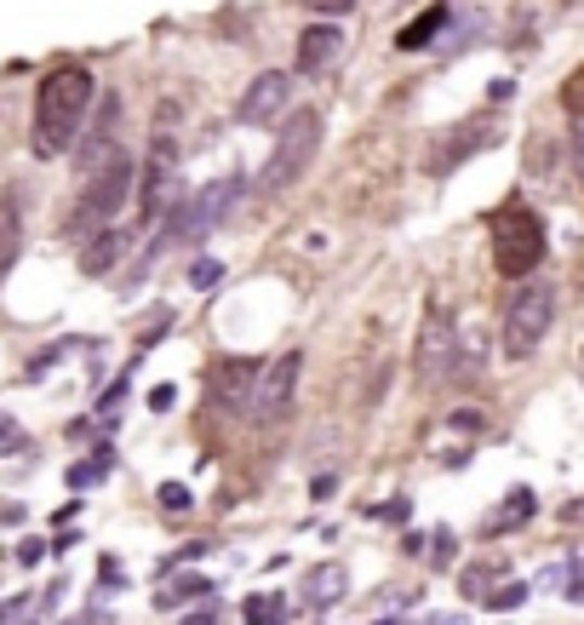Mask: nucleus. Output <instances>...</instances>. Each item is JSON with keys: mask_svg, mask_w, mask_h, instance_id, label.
Listing matches in <instances>:
<instances>
[{"mask_svg": "<svg viewBox=\"0 0 584 625\" xmlns=\"http://www.w3.org/2000/svg\"><path fill=\"white\" fill-rule=\"evenodd\" d=\"M0 454H24V431H17V419L0 413Z\"/></svg>", "mask_w": 584, "mask_h": 625, "instance_id": "obj_22", "label": "nucleus"}, {"mask_svg": "<svg viewBox=\"0 0 584 625\" xmlns=\"http://www.w3.org/2000/svg\"><path fill=\"white\" fill-rule=\"evenodd\" d=\"M453 350H458V328H453V310L441 305V298H430L425 310V328H418V391H436L441 379H453Z\"/></svg>", "mask_w": 584, "mask_h": 625, "instance_id": "obj_7", "label": "nucleus"}, {"mask_svg": "<svg viewBox=\"0 0 584 625\" xmlns=\"http://www.w3.org/2000/svg\"><path fill=\"white\" fill-rule=\"evenodd\" d=\"M235 195H241V178H218V184H207L195 201H184V207L172 213V225H167V235L155 241V247H172V241H190V235H207L218 218H224L230 207H235Z\"/></svg>", "mask_w": 584, "mask_h": 625, "instance_id": "obj_9", "label": "nucleus"}, {"mask_svg": "<svg viewBox=\"0 0 584 625\" xmlns=\"http://www.w3.org/2000/svg\"><path fill=\"white\" fill-rule=\"evenodd\" d=\"M40 557H47V546H40V539H24V546H17V562H29V569H35Z\"/></svg>", "mask_w": 584, "mask_h": 625, "instance_id": "obj_28", "label": "nucleus"}, {"mask_svg": "<svg viewBox=\"0 0 584 625\" xmlns=\"http://www.w3.org/2000/svg\"><path fill=\"white\" fill-rule=\"evenodd\" d=\"M315 150H321V110H293L287 120H281V132H275V150L264 161V173H258V190L287 195L298 178L310 173Z\"/></svg>", "mask_w": 584, "mask_h": 625, "instance_id": "obj_3", "label": "nucleus"}, {"mask_svg": "<svg viewBox=\"0 0 584 625\" xmlns=\"http://www.w3.org/2000/svg\"><path fill=\"white\" fill-rule=\"evenodd\" d=\"M160 506H167V511H184V506H190V488H172V482H167V488H160Z\"/></svg>", "mask_w": 584, "mask_h": 625, "instance_id": "obj_25", "label": "nucleus"}, {"mask_svg": "<svg viewBox=\"0 0 584 625\" xmlns=\"http://www.w3.org/2000/svg\"><path fill=\"white\" fill-rule=\"evenodd\" d=\"M447 17H453L447 7H430V12H425V17H418V24H413L407 35H401V47H425V40H430V35H436L441 24H447Z\"/></svg>", "mask_w": 584, "mask_h": 625, "instance_id": "obj_18", "label": "nucleus"}, {"mask_svg": "<svg viewBox=\"0 0 584 625\" xmlns=\"http://www.w3.org/2000/svg\"><path fill=\"white\" fill-rule=\"evenodd\" d=\"M69 625H104V614H80V620H69Z\"/></svg>", "mask_w": 584, "mask_h": 625, "instance_id": "obj_30", "label": "nucleus"}, {"mask_svg": "<svg viewBox=\"0 0 584 625\" xmlns=\"http://www.w3.org/2000/svg\"><path fill=\"white\" fill-rule=\"evenodd\" d=\"M218 276H224V265H212V258H200V265H195V288H212Z\"/></svg>", "mask_w": 584, "mask_h": 625, "instance_id": "obj_26", "label": "nucleus"}, {"mask_svg": "<svg viewBox=\"0 0 584 625\" xmlns=\"http://www.w3.org/2000/svg\"><path fill=\"white\" fill-rule=\"evenodd\" d=\"M550 321H556V288L550 281H521L510 293V310H505V356L528 361L538 345H545Z\"/></svg>", "mask_w": 584, "mask_h": 625, "instance_id": "obj_5", "label": "nucleus"}, {"mask_svg": "<svg viewBox=\"0 0 584 625\" xmlns=\"http://www.w3.org/2000/svg\"><path fill=\"white\" fill-rule=\"evenodd\" d=\"M298 373H304V356L287 350V356H275L264 373H258V385H252V401H247V413L258 419V425H281L293 408V396H298Z\"/></svg>", "mask_w": 584, "mask_h": 625, "instance_id": "obj_8", "label": "nucleus"}, {"mask_svg": "<svg viewBox=\"0 0 584 625\" xmlns=\"http://www.w3.org/2000/svg\"><path fill=\"white\" fill-rule=\"evenodd\" d=\"M338 52H345V35H338L333 24H310L304 35H298V64L304 69H327Z\"/></svg>", "mask_w": 584, "mask_h": 625, "instance_id": "obj_13", "label": "nucleus"}, {"mask_svg": "<svg viewBox=\"0 0 584 625\" xmlns=\"http://www.w3.org/2000/svg\"><path fill=\"white\" fill-rule=\"evenodd\" d=\"M104 465H109V454H98V459H87V465H75V471H69V488H92Z\"/></svg>", "mask_w": 584, "mask_h": 625, "instance_id": "obj_20", "label": "nucleus"}, {"mask_svg": "<svg viewBox=\"0 0 584 625\" xmlns=\"http://www.w3.org/2000/svg\"><path fill=\"white\" fill-rule=\"evenodd\" d=\"M17 247H24V218H17V201H0V281H7Z\"/></svg>", "mask_w": 584, "mask_h": 625, "instance_id": "obj_15", "label": "nucleus"}, {"mask_svg": "<svg viewBox=\"0 0 584 625\" xmlns=\"http://www.w3.org/2000/svg\"><path fill=\"white\" fill-rule=\"evenodd\" d=\"M436 562H441V569L453 562V534H436Z\"/></svg>", "mask_w": 584, "mask_h": 625, "instance_id": "obj_29", "label": "nucleus"}, {"mask_svg": "<svg viewBox=\"0 0 584 625\" xmlns=\"http://www.w3.org/2000/svg\"><path fill=\"white\" fill-rule=\"evenodd\" d=\"M92 115V69L87 64H57L35 87V115H29V150L35 161H57Z\"/></svg>", "mask_w": 584, "mask_h": 625, "instance_id": "obj_1", "label": "nucleus"}, {"mask_svg": "<svg viewBox=\"0 0 584 625\" xmlns=\"http://www.w3.org/2000/svg\"><path fill=\"white\" fill-rule=\"evenodd\" d=\"M258 373H264V361H252V356H230V361H218V373H212V408H224V413H247Z\"/></svg>", "mask_w": 584, "mask_h": 625, "instance_id": "obj_11", "label": "nucleus"}, {"mask_svg": "<svg viewBox=\"0 0 584 625\" xmlns=\"http://www.w3.org/2000/svg\"><path fill=\"white\" fill-rule=\"evenodd\" d=\"M207 591V579H172L167 591H160V602H184V597H200Z\"/></svg>", "mask_w": 584, "mask_h": 625, "instance_id": "obj_21", "label": "nucleus"}, {"mask_svg": "<svg viewBox=\"0 0 584 625\" xmlns=\"http://www.w3.org/2000/svg\"><path fill=\"white\" fill-rule=\"evenodd\" d=\"M115 110H120L115 98H104V104H98V120H92V132L80 138V155H75V167L87 173V178H92L98 167H104L109 155H115Z\"/></svg>", "mask_w": 584, "mask_h": 625, "instance_id": "obj_12", "label": "nucleus"}, {"mask_svg": "<svg viewBox=\"0 0 584 625\" xmlns=\"http://www.w3.org/2000/svg\"><path fill=\"white\" fill-rule=\"evenodd\" d=\"M184 625H212V614H190Z\"/></svg>", "mask_w": 584, "mask_h": 625, "instance_id": "obj_31", "label": "nucleus"}, {"mask_svg": "<svg viewBox=\"0 0 584 625\" xmlns=\"http://www.w3.org/2000/svg\"><path fill=\"white\" fill-rule=\"evenodd\" d=\"M120 258V230H98L87 235V253H80V276H104Z\"/></svg>", "mask_w": 584, "mask_h": 625, "instance_id": "obj_14", "label": "nucleus"}, {"mask_svg": "<svg viewBox=\"0 0 584 625\" xmlns=\"http://www.w3.org/2000/svg\"><path fill=\"white\" fill-rule=\"evenodd\" d=\"M287 98H293V75L287 69H264L247 92H241L235 120L241 127H264V120H275L281 110H287Z\"/></svg>", "mask_w": 584, "mask_h": 625, "instance_id": "obj_10", "label": "nucleus"}, {"mask_svg": "<svg viewBox=\"0 0 584 625\" xmlns=\"http://www.w3.org/2000/svg\"><path fill=\"white\" fill-rule=\"evenodd\" d=\"M447 425H453V431H465V436H476V431H481V413H453Z\"/></svg>", "mask_w": 584, "mask_h": 625, "instance_id": "obj_27", "label": "nucleus"}, {"mask_svg": "<svg viewBox=\"0 0 584 625\" xmlns=\"http://www.w3.org/2000/svg\"><path fill=\"white\" fill-rule=\"evenodd\" d=\"M488 241H493L498 276H528V270H538V258H545V218H538L528 201H510V207L493 213Z\"/></svg>", "mask_w": 584, "mask_h": 625, "instance_id": "obj_4", "label": "nucleus"}, {"mask_svg": "<svg viewBox=\"0 0 584 625\" xmlns=\"http://www.w3.org/2000/svg\"><path fill=\"white\" fill-rule=\"evenodd\" d=\"M132 190H138V155L115 150L104 167L87 178V190H80L75 213H69V235L87 241V235H98V230H115V218L127 213Z\"/></svg>", "mask_w": 584, "mask_h": 625, "instance_id": "obj_2", "label": "nucleus"}, {"mask_svg": "<svg viewBox=\"0 0 584 625\" xmlns=\"http://www.w3.org/2000/svg\"><path fill=\"white\" fill-rule=\"evenodd\" d=\"M178 120V104H160V120H155V138H150V161L138 167V213L144 218H160L167 213V195H172V178H178V138L167 132Z\"/></svg>", "mask_w": 584, "mask_h": 625, "instance_id": "obj_6", "label": "nucleus"}, {"mask_svg": "<svg viewBox=\"0 0 584 625\" xmlns=\"http://www.w3.org/2000/svg\"><path fill=\"white\" fill-rule=\"evenodd\" d=\"M338 591H345V569H333V562H327V569H315V574L304 579V597H310V602H333Z\"/></svg>", "mask_w": 584, "mask_h": 625, "instance_id": "obj_17", "label": "nucleus"}, {"mask_svg": "<svg viewBox=\"0 0 584 625\" xmlns=\"http://www.w3.org/2000/svg\"><path fill=\"white\" fill-rule=\"evenodd\" d=\"M281 597H247V625H275Z\"/></svg>", "mask_w": 584, "mask_h": 625, "instance_id": "obj_19", "label": "nucleus"}, {"mask_svg": "<svg viewBox=\"0 0 584 625\" xmlns=\"http://www.w3.org/2000/svg\"><path fill=\"white\" fill-rule=\"evenodd\" d=\"M528 516H533V494H528V488H516L505 506H498V516L488 522V534H510V528H521Z\"/></svg>", "mask_w": 584, "mask_h": 625, "instance_id": "obj_16", "label": "nucleus"}, {"mask_svg": "<svg viewBox=\"0 0 584 625\" xmlns=\"http://www.w3.org/2000/svg\"><path fill=\"white\" fill-rule=\"evenodd\" d=\"M304 7H310V12H321V17H345V12L355 7V0H304Z\"/></svg>", "mask_w": 584, "mask_h": 625, "instance_id": "obj_24", "label": "nucleus"}, {"mask_svg": "<svg viewBox=\"0 0 584 625\" xmlns=\"http://www.w3.org/2000/svg\"><path fill=\"white\" fill-rule=\"evenodd\" d=\"M521 597H528V586H516V579H510V586H498V591H493V609H516Z\"/></svg>", "mask_w": 584, "mask_h": 625, "instance_id": "obj_23", "label": "nucleus"}]
</instances>
